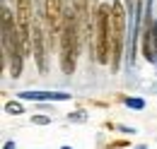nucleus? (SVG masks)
Here are the masks:
<instances>
[{"label":"nucleus","mask_w":157,"mask_h":149,"mask_svg":"<svg viewBox=\"0 0 157 149\" xmlns=\"http://www.w3.org/2000/svg\"><path fill=\"white\" fill-rule=\"evenodd\" d=\"M0 27H2V51H5V60L10 65V74L12 77H20L24 51H22V38H20V29H17V19L10 12V7H2Z\"/></svg>","instance_id":"nucleus-1"},{"label":"nucleus","mask_w":157,"mask_h":149,"mask_svg":"<svg viewBox=\"0 0 157 149\" xmlns=\"http://www.w3.org/2000/svg\"><path fill=\"white\" fill-rule=\"evenodd\" d=\"M60 67L63 72L70 74L75 70V60H78V51H80V41H82V34H80L78 19L70 12H65V19H63V27H60Z\"/></svg>","instance_id":"nucleus-2"},{"label":"nucleus","mask_w":157,"mask_h":149,"mask_svg":"<svg viewBox=\"0 0 157 149\" xmlns=\"http://www.w3.org/2000/svg\"><path fill=\"white\" fill-rule=\"evenodd\" d=\"M92 29H94L97 60L101 65H106V63H111V7L109 5H99Z\"/></svg>","instance_id":"nucleus-3"},{"label":"nucleus","mask_w":157,"mask_h":149,"mask_svg":"<svg viewBox=\"0 0 157 149\" xmlns=\"http://www.w3.org/2000/svg\"><path fill=\"white\" fill-rule=\"evenodd\" d=\"M123 34H126V12L123 5H111V70H118L121 53H123Z\"/></svg>","instance_id":"nucleus-4"},{"label":"nucleus","mask_w":157,"mask_h":149,"mask_svg":"<svg viewBox=\"0 0 157 149\" xmlns=\"http://www.w3.org/2000/svg\"><path fill=\"white\" fill-rule=\"evenodd\" d=\"M32 0H15V19L22 38V51L24 56L32 53V29H34V17H32Z\"/></svg>","instance_id":"nucleus-5"},{"label":"nucleus","mask_w":157,"mask_h":149,"mask_svg":"<svg viewBox=\"0 0 157 149\" xmlns=\"http://www.w3.org/2000/svg\"><path fill=\"white\" fill-rule=\"evenodd\" d=\"M65 2L68 0H46L44 2V24H46L51 43L56 41V36H60V27L65 19Z\"/></svg>","instance_id":"nucleus-6"},{"label":"nucleus","mask_w":157,"mask_h":149,"mask_svg":"<svg viewBox=\"0 0 157 149\" xmlns=\"http://www.w3.org/2000/svg\"><path fill=\"white\" fill-rule=\"evenodd\" d=\"M32 53L36 58V67L41 72L46 70V31L41 17H34V29H32Z\"/></svg>","instance_id":"nucleus-7"},{"label":"nucleus","mask_w":157,"mask_h":149,"mask_svg":"<svg viewBox=\"0 0 157 149\" xmlns=\"http://www.w3.org/2000/svg\"><path fill=\"white\" fill-rule=\"evenodd\" d=\"M73 15L78 19V27H80V34L85 38V34H90L92 29V22H90V5L87 0H73Z\"/></svg>","instance_id":"nucleus-8"},{"label":"nucleus","mask_w":157,"mask_h":149,"mask_svg":"<svg viewBox=\"0 0 157 149\" xmlns=\"http://www.w3.org/2000/svg\"><path fill=\"white\" fill-rule=\"evenodd\" d=\"M22 99H36V101H65L70 99V94H63V92H22Z\"/></svg>","instance_id":"nucleus-9"},{"label":"nucleus","mask_w":157,"mask_h":149,"mask_svg":"<svg viewBox=\"0 0 157 149\" xmlns=\"http://www.w3.org/2000/svg\"><path fill=\"white\" fill-rule=\"evenodd\" d=\"M5 111L12 113V115H20V113H22V106H20V104H12V101H10V104L5 106Z\"/></svg>","instance_id":"nucleus-10"},{"label":"nucleus","mask_w":157,"mask_h":149,"mask_svg":"<svg viewBox=\"0 0 157 149\" xmlns=\"http://www.w3.org/2000/svg\"><path fill=\"white\" fill-rule=\"evenodd\" d=\"M126 104H128L131 108H143V106H145V101H140V99H126Z\"/></svg>","instance_id":"nucleus-11"},{"label":"nucleus","mask_w":157,"mask_h":149,"mask_svg":"<svg viewBox=\"0 0 157 149\" xmlns=\"http://www.w3.org/2000/svg\"><path fill=\"white\" fill-rule=\"evenodd\" d=\"M32 123H39V125H46V123H51V118H44V115H34V118H32Z\"/></svg>","instance_id":"nucleus-12"},{"label":"nucleus","mask_w":157,"mask_h":149,"mask_svg":"<svg viewBox=\"0 0 157 149\" xmlns=\"http://www.w3.org/2000/svg\"><path fill=\"white\" fill-rule=\"evenodd\" d=\"M87 118V113H70L68 115V120H85Z\"/></svg>","instance_id":"nucleus-13"},{"label":"nucleus","mask_w":157,"mask_h":149,"mask_svg":"<svg viewBox=\"0 0 157 149\" xmlns=\"http://www.w3.org/2000/svg\"><path fill=\"white\" fill-rule=\"evenodd\" d=\"M5 149H15V144H12V142H7V144H5Z\"/></svg>","instance_id":"nucleus-14"},{"label":"nucleus","mask_w":157,"mask_h":149,"mask_svg":"<svg viewBox=\"0 0 157 149\" xmlns=\"http://www.w3.org/2000/svg\"><path fill=\"white\" fill-rule=\"evenodd\" d=\"M63 149H70V147H63Z\"/></svg>","instance_id":"nucleus-15"},{"label":"nucleus","mask_w":157,"mask_h":149,"mask_svg":"<svg viewBox=\"0 0 157 149\" xmlns=\"http://www.w3.org/2000/svg\"><path fill=\"white\" fill-rule=\"evenodd\" d=\"M128 2H131V0H128Z\"/></svg>","instance_id":"nucleus-16"}]
</instances>
